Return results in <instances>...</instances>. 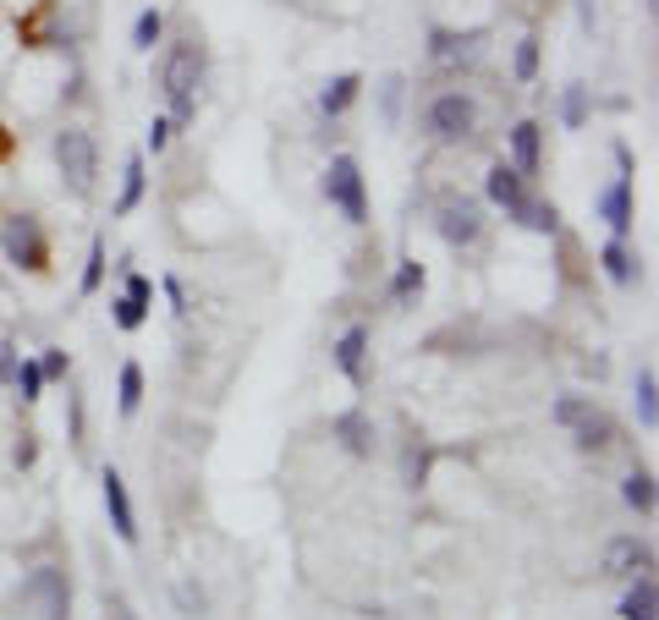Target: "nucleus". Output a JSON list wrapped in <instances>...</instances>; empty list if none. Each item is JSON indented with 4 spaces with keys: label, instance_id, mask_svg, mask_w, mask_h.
I'll return each mask as SVG.
<instances>
[{
    "label": "nucleus",
    "instance_id": "7c9ffc66",
    "mask_svg": "<svg viewBox=\"0 0 659 620\" xmlns=\"http://www.w3.org/2000/svg\"><path fill=\"white\" fill-rule=\"evenodd\" d=\"M401 94H406V77H401V72H390V77L379 82V111H385V127H396V116H401Z\"/></svg>",
    "mask_w": 659,
    "mask_h": 620
},
{
    "label": "nucleus",
    "instance_id": "4be33fe9",
    "mask_svg": "<svg viewBox=\"0 0 659 620\" xmlns=\"http://www.w3.org/2000/svg\"><path fill=\"white\" fill-rule=\"evenodd\" d=\"M654 609H659V587H654V577H632L626 593H621V620H654Z\"/></svg>",
    "mask_w": 659,
    "mask_h": 620
},
{
    "label": "nucleus",
    "instance_id": "2eb2a0df",
    "mask_svg": "<svg viewBox=\"0 0 659 620\" xmlns=\"http://www.w3.org/2000/svg\"><path fill=\"white\" fill-rule=\"evenodd\" d=\"M512 165L522 176H539V165H544V127L539 121H517L512 127Z\"/></svg>",
    "mask_w": 659,
    "mask_h": 620
},
{
    "label": "nucleus",
    "instance_id": "7ed1b4c3",
    "mask_svg": "<svg viewBox=\"0 0 659 620\" xmlns=\"http://www.w3.org/2000/svg\"><path fill=\"white\" fill-rule=\"evenodd\" d=\"M55 170H61V182L77 193V198H89L94 182H100V143L89 127H61L55 132Z\"/></svg>",
    "mask_w": 659,
    "mask_h": 620
},
{
    "label": "nucleus",
    "instance_id": "cd10ccee",
    "mask_svg": "<svg viewBox=\"0 0 659 620\" xmlns=\"http://www.w3.org/2000/svg\"><path fill=\"white\" fill-rule=\"evenodd\" d=\"M17 390H23V406H34L39 396H44V369H39V358H17V379H12Z\"/></svg>",
    "mask_w": 659,
    "mask_h": 620
},
{
    "label": "nucleus",
    "instance_id": "b1692460",
    "mask_svg": "<svg viewBox=\"0 0 659 620\" xmlns=\"http://www.w3.org/2000/svg\"><path fill=\"white\" fill-rule=\"evenodd\" d=\"M159 39H165V12H159V7H143V12H138V23H132V50H143V55H148Z\"/></svg>",
    "mask_w": 659,
    "mask_h": 620
},
{
    "label": "nucleus",
    "instance_id": "0eeeda50",
    "mask_svg": "<svg viewBox=\"0 0 659 620\" xmlns=\"http://www.w3.org/2000/svg\"><path fill=\"white\" fill-rule=\"evenodd\" d=\"M23 604H28L39 620H72L66 571H61V566H34V571L23 577Z\"/></svg>",
    "mask_w": 659,
    "mask_h": 620
},
{
    "label": "nucleus",
    "instance_id": "393cba45",
    "mask_svg": "<svg viewBox=\"0 0 659 620\" xmlns=\"http://www.w3.org/2000/svg\"><path fill=\"white\" fill-rule=\"evenodd\" d=\"M116 406H121V417H132V412L143 406V369H138V363H121V379H116Z\"/></svg>",
    "mask_w": 659,
    "mask_h": 620
},
{
    "label": "nucleus",
    "instance_id": "a211bd4d",
    "mask_svg": "<svg viewBox=\"0 0 659 620\" xmlns=\"http://www.w3.org/2000/svg\"><path fill=\"white\" fill-rule=\"evenodd\" d=\"M358 94H363V77L358 72H341V77H330L324 82V94H319V111L336 121V116H347L352 105H358Z\"/></svg>",
    "mask_w": 659,
    "mask_h": 620
},
{
    "label": "nucleus",
    "instance_id": "1a4fd4ad",
    "mask_svg": "<svg viewBox=\"0 0 659 620\" xmlns=\"http://www.w3.org/2000/svg\"><path fill=\"white\" fill-rule=\"evenodd\" d=\"M435 231H440L445 247H478V236H483V204L478 198H445L435 209Z\"/></svg>",
    "mask_w": 659,
    "mask_h": 620
},
{
    "label": "nucleus",
    "instance_id": "f3484780",
    "mask_svg": "<svg viewBox=\"0 0 659 620\" xmlns=\"http://www.w3.org/2000/svg\"><path fill=\"white\" fill-rule=\"evenodd\" d=\"M330 434H336L352 456H374V445H379V434H374L369 412H341L336 423H330Z\"/></svg>",
    "mask_w": 659,
    "mask_h": 620
},
{
    "label": "nucleus",
    "instance_id": "2f4dec72",
    "mask_svg": "<svg viewBox=\"0 0 659 620\" xmlns=\"http://www.w3.org/2000/svg\"><path fill=\"white\" fill-rule=\"evenodd\" d=\"M512 72H517V82H533V77H539V34L517 39V61H512Z\"/></svg>",
    "mask_w": 659,
    "mask_h": 620
},
{
    "label": "nucleus",
    "instance_id": "dca6fc26",
    "mask_svg": "<svg viewBox=\"0 0 659 620\" xmlns=\"http://www.w3.org/2000/svg\"><path fill=\"white\" fill-rule=\"evenodd\" d=\"M632 412H637V428L643 434L659 428V374H654V363H643L637 379H632Z\"/></svg>",
    "mask_w": 659,
    "mask_h": 620
},
{
    "label": "nucleus",
    "instance_id": "c85d7f7f",
    "mask_svg": "<svg viewBox=\"0 0 659 620\" xmlns=\"http://www.w3.org/2000/svg\"><path fill=\"white\" fill-rule=\"evenodd\" d=\"M148 313H154V308H143V302H132L127 292H121V297L111 302V319H116V330H127V335H132V330H143V324H148Z\"/></svg>",
    "mask_w": 659,
    "mask_h": 620
},
{
    "label": "nucleus",
    "instance_id": "f704fd0d",
    "mask_svg": "<svg viewBox=\"0 0 659 620\" xmlns=\"http://www.w3.org/2000/svg\"><path fill=\"white\" fill-rule=\"evenodd\" d=\"M39 369H44V379H66L72 374V358L61 346H44V358H39Z\"/></svg>",
    "mask_w": 659,
    "mask_h": 620
},
{
    "label": "nucleus",
    "instance_id": "e433bc0d",
    "mask_svg": "<svg viewBox=\"0 0 659 620\" xmlns=\"http://www.w3.org/2000/svg\"><path fill=\"white\" fill-rule=\"evenodd\" d=\"M165 297H171V313H177V319H188V313H193V302H188V292H182V281H177V275H165Z\"/></svg>",
    "mask_w": 659,
    "mask_h": 620
},
{
    "label": "nucleus",
    "instance_id": "f8f14e48",
    "mask_svg": "<svg viewBox=\"0 0 659 620\" xmlns=\"http://www.w3.org/2000/svg\"><path fill=\"white\" fill-rule=\"evenodd\" d=\"M605 571L621 577V582L648 577V571H654V544H648V539H610V550H605Z\"/></svg>",
    "mask_w": 659,
    "mask_h": 620
},
{
    "label": "nucleus",
    "instance_id": "412c9836",
    "mask_svg": "<svg viewBox=\"0 0 659 620\" xmlns=\"http://www.w3.org/2000/svg\"><path fill=\"white\" fill-rule=\"evenodd\" d=\"M143 193H148V170H143V154H132L127 165H121V198H116V220H127L138 204H143Z\"/></svg>",
    "mask_w": 659,
    "mask_h": 620
},
{
    "label": "nucleus",
    "instance_id": "bb28decb",
    "mask_svg": "<svg viewBox=\"0 0 659 620\" xmlns=\"http://www.w3.org/2000/svg\"><path fill=\"white\" fill-rule=\"evenodd\" d=\"M100 286H105V236H94V242H89V263H82L77 292H82V297H94Z\"/></svg>",
    "mask_w": 659,
    "mask_h": 620
},
{
    "label": "nucleus",
    "instance_id": "6ab92c4d",
    "mask_svg": "<svg viewBox=\"0 0 659 620\" xmlns=\"http://www.w3.org/2000/svg\"><path fill=\"white\" fill-rule=\"evenodd\" d=\"M506 215H512L517 225L539 231V236H555V231H560V209H555V204H544V198H533V193H522Z\"/></svg>",
    "mask_w": 659,
    "mask_h": 620
},
{
    "label": "nucleus",
    "instance_id": "f257e3e1",
    "mask_svg": "<svg viewBox=\"0 0 659 620\" xmlns=\"http://www.w3.org/2000/svg\"><path fill=\"white\" fill-rule=\"evenodd\" d=\"M204 72H209V55L193 34L171 39L159 55V94H165V116L171 127H193L198 121V100H204Z\"/></svg>",
    "mask_w": 659,
    "mask_h": 620
},
{
    "label": "nucleus",
    "instance_id": "6e6552de",
    "mask_svg": "<svg viewBox=\"0 0 659 620\" xmlns=\"http://www.w3.org/2000/svg\"><path fill=\"white\" fill-rule=\"evenodd\" d=\"M483 44H489L483 28H467V34H456V28H429V66H440V72H467V66H478Z\"/></svg>",
    "mask_w": 659,
    "mask_h": 620
},
{
    "label": "nucleus",
    "instance_id": "9b49d317",
    "mask_svg": "<svg viewBox=\"0 0 659 620\" xmlns=\"http://www.w3.org/2000/svg\"><path fill=\"white\" fill-rule=\"evenodd\" d=\"M100 494H105V511H111V527L121 544H138V511H132V494H127V478L116 467L100 473Z\"/></svg>",
    "mask_w": 659,
    "mask_h": 620
},
{
    "label": "nucleus",
    "instance_id": "5701e85b",
    "mask_svg": "<svg viewBox=\"0 0 659 620\" xmlns=\"http://www.w3.org/2000/svg\"><path fill=\"white\" fill-rule=\"evenodd\" d=\"M424 281H429V275H424V263H418V258H401V263H396V281H390V302H396V308L418 302Z\"/></svg>",
    "mask_w": 659,
    "mask_h": 620
},
{
    "label": "nucleus",
    "instance_id": "ddd939ff",
    "mask_svg": "<svg viewBox=\"0 0 659 620\" xmlns=\"http://www.w3.org/2000/svg\"><path fill=\"white\" fill-rule=\"evenodd\" d=\"M369 324H347L341 335H336V346H330V351H336V369L352 379V385H363L369 379Z\"/></svg>",
    "mask_w": 659,
    "mask_h": 620
},
{
    "label": "nucleus",
    "instance_id": "9d476101",
    "mask_svg": "<svg viewBox=\"0 0 659 620\" xmlns=\"http://www.w3.org/2000/svg\"><path fill=\"white\" fill-rule=\"evenodd\" d=\"M594 215L610 225V236H621V242L632 236V220H637V209H632V170H621L616 182L594 198Z\"/></svg>",
    "mask_w": 659,
    "mask_h": 620
},
{
    "label": "nucleus",
    "instance_id": "aec40b11",
    "mask_svg": "<svg viewBox=\"0 0 659 620\" xmlns=\"http://www.w3.org/2000/svg\"><path fill=\"white\" fill-rule=\"evenodd\" d=\"M599 263H605V275L616 281V286H632L637 275H643V263H637V253L621 242V236H610L605 247H599Z\"/></svg>",
    "mask_w": 659,
    "mask_h": 620
},
{
    "label": "nucleus",
    "instance_id": "4468645a",
    "mask_svg": "<svg viewBox=\"0 0 659 620\" xmlns=\"http://www.w3.org/2000/svg\"><path fill=\"white\" fill-rule=\"evenodd\" d=\"M522 193H528V176H522L512 159H494L489 176H483V198H489L494 209H512Z\"/></svg>",
    "mask_w": 659,
    "mask_h": 620
},
{
    "label": "nucleus",
    "instance_id": "c9c22d12",
    "mask_svg": "<svg viewBox=\"0 0 659 620\" xmlns=\"http://www.w3.org/2000/svg\"><path fill=\"white\" fill-rule=\"evenodd\" d=\"M127 297H132V302H143V308H154V281H148V275H138V270H127Z\"/></svg>",
    "mask_w": 659,
    "mask_h": 620
},
{
    "label": "nucleus",
    "instance_id": "20e7f679",
    "mask_svg": "<svg viewBox=\"0 0 659 620\" xmlns=\"http://www.w3.org/2000/svg\"><path fill=\"white\" fill-rule=\"evenodd\" d=\"M424 132L435 143H467L478 132V100L467 88H440V94L424 105Z\"/></svg>",
    "mask_w": 659,
    "mask_h": 620
},
{
    "label": "nucleus",
    "instance_id": "72a5a7b5",
    "mask_svg": "<svg viewBox=\"0 0 659 620\" xmlns=\"http://www.w3.org/2000/svg\"><path fill=\"white\" fill-rule=\"evenodd\" d=\"M171 138H177L171 116H154V121H148V154H165V148H171Z\"/></svg>",
    "mask_w": 659,
    "mask_h": 620
},
{
    "label": "nucleus",
    "instance_id": "423d86ee",
    "mask_svg": "<svg viewBox=\"0 0 659 620\" xmlns=\"http://www.w3.org/2000/svg\"><path fill=\"white\" fill-rule=\"evenodd\" d=\"M0 247H7V263H17V270H28V275L50 270V242H44L34 215H12L7 225H0Z\"/></svg>",
    "mask_w": 659,
    "mask_h": 620
},
{
    "label": "nucleus",
    "instance_id": "f03ea898",
    "mask_svg": "<svg viewBox=\"0 0 659 620\" xmlns=\"http://www.w3.org/2000/svg\"><path fill=\"white\" fill-rule=\"evenodd\" d=\"M550 417L571 434V445H577V451H589V456H599V451L616 445V423H610V412L594 406L589 396H560V401L550 406Z\"/></svg>",
    "mask_w": 659,
    "mask_h": 620
},
{
    "label": "nucleus",
    "instance_id": "c756f323",
    "mask_svg": "<svg viewBox=\"0 0 659 620\" xmlns=\"http://www.w3.org/2000/svg\"><path fill=\"white\" fill-rule=\"evenodd\" d=\"M560 121H566L571 132L589 121V88H583V82H571V88H566V100H560Z\"/></svg>",
    "mask_w": 659,
    "mask_h": 620
},
{
    "label": "nucleus",
    "instance_id": "58836bf2",
    "mask_svg": "<svg viewBox=\"0 0 659 620\" xmlns=\"http://www.w3.org/2000/svg\"><path fill=\"white\" fill-rule=\"evenodd\" d=\"M34 456H39V445H34V434H23V445H17V467H34Z\"/></svg>",
    "mask_w": 659,
    "mask_h": 620
},
{
    "label": "nucleus",
    "instance_id": "39448f33",
    "mask_svg": "<svg viewBox=\"0 0 659 620\" xmlns=\"http://www.w3.org/2000/svg\"><path fill=\"white\" fill-rule=\"evenodd\" d=\"M324 204L347 225H369V188H363V165L352 154H336L324 165Z\"/></svg>",
    "mask_w": 659,
    "mask_h": 620
},
{
    "label": "nucleus",
    "instance_id": "473e14b6",
    "mask_svg": "<svg viewBox=\"0 0 659 620\" xmlns=\"http://www.w3.org/2000/svg\"><path fill=\"white\" fill-rule=\"evenodd\" d=\"M429 462H435L429 445H412V451H406V489H424V483H429Z\"/></svg>",
    "mask_w": 659,
    "mask_h": 620
},
{
    "label": "nucleus",
    "instance_id": "a878e982",
    "mask_svg": "<svg viewBox=\"0 0 659 620\" xmlns=\"http://www.w3.org/2000/svg\"><path fill=\"white\" fill-rule=\"evenodd\" d=\"M621 500H626L637 516H654V478H648L643 467H637V473H626V478H621Z\"/></svg>",
    "mask_w": 659,
    "mask_h": 620
},
{
    "label": "nucleus",
    "instance_id": "4c0bfd02",
    "mask_svg": "<svg viewBox=\"0 0 659 620\" xmlns=\"http://www.w3.org/2000/svg\"><path fill=\"white\" fill-rule=\"evenodd\" d=\"M12 379H17V346L0 340V385H12Z\"/></svg>",
    "mask_w": 659,
    "mask_h": 620
}]
</instances>
